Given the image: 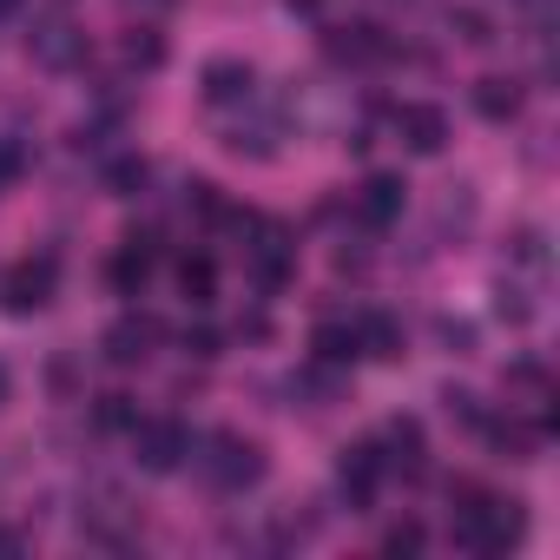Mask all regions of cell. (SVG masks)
Wrapping results in <instances>:
<instances>
[{"label": "cell", "mask_w": 560, "mask_h": 560, "mask_svg": "<svg viewBox=\"0 0 560 560\" xmlns=\"http://www.w3.org/2000/svg\"><path fill=\"white\" fill-rule=\"evenodd\" d=\"M521 501H494L481 488H462V508H455V547L468 553H508L521 540Z\"/></svg>", "instance_id": "1"}, {"label": "cell", "mask_w": 560, "mask_h": 560, "mask_svg": "<svg viewBox=\"0 0 560 560\" xmlns=\"http://www.w3.org/2000/svg\"><path fill=\"white\" fill-rule=\"evenodd\" d=\"M126 435H132V462H139L145 475H178L185 455H191V429H185L178 416H139Z\"/></svg>", "instance_id": "2"}, {"label": "cell", "mask_w": 560, "mask_h": 560, "mask_svg": "<svg viewBox=\"0 0 560 560\" xmlns=\"http://www.w3.org/2000/svg\"><path fill=\"white\" fill-rule=\"evenodd\" d=\"M198 475H205L211 488H224V494H244V488L264 481V448L244 442V435H211L205 455H198Z\"/></svg>", "instance_id": "3"}, {"label": "cell", "mask_w": 560, "mask_h": 560, "mask_svg": "<svg viewBox=\"0 0 560 560\" xmlns=\"http://www.w3.org/2000/svg\"><path fill=\"white\" fill-rule=\"evenodd\" d=\"M244 231H250V244H244V264H250V277L264 291H277L291 277V264H298V244H291V231L284 224H270V218H237Z\"/></svg>", "instance_id": "4"}, {"label": "cell", "mask_w": 560, "mask_h": 560, "mask_svg": "<svg viewBox=\"0 0 560 560\" xmlns=\"http://www.w3.org/2000/svg\"><path fill=\"white\" fill-rule=\"evenodd\" d=\"M54 291H60V257H21L14 270H8V311H21V317H34V311H47L54 304Z\"/></svg>", "instance_id": "5"}, {"label": "cell", "mask_w": 560, "mask_h": 560, "mask_svg": "<svg viewBox=\"0 0 560 560\" xmlns=\"http://www.w3.org/2000/svg\"><path fill=\"white\" fill-rule=\"evenodd\" d=\"M383 448L376 442H357V448H343V462H337V488H343V501L350 508H370L376 501V488H383Z\"/></svg>", "instance_id": "6"}, {"label": "cell", "mask_w": 560, "mask_h": 560, "mask_svg": "<svg viewBox=\"0 0 560 560\" xmlns=\"http://www.w3.org/2000/svg\"><path fill=\"white\" fill-rule=\"evenodd\" d=\"M27 54H34L40 67L67 73V67H80V60H86V34H80L73 21H40V27L27 34Z\"/></svg>", "instance_id": "7"}, {"label": "cell", "mask_w": 560, "mask_h": 560, "mask_svg": "<svg viewBox=\"0 0 560 560\" xmlns=\"http://www.w3.org/2000/svg\"><path fill=\"white\" fill-rule=\"evenodd\" d=\"M152 264H159V237H152V231H132V237L119 244V257L106 264L113 291H119V298H139V291H145V277H152Z\"/></svg>", "instance_id": "8"}, {"label": "cell", "mask_w": 560, "mask_h": 560, "mask_svg": "<svg viewBox=\"0 0 560 560\" xmlns=\"http://www.w3.org/2000/svg\"><path fill=\"white\" fill-rule=\"evenodd\" d=\"M324 54H330L337 67H376V60H389V40H383L370 21H350V27H330V34H324Z\"/></svg>", "instance_id": "9"}, {"label": "cell", "mask_w": 560, "mask_h": 560, "mask_svg": "<svg viewBox=\"0 0 560 560\" xmlns=\"http://www.w3.org/2000/svg\"><path fill=\"white\" fill-rule=\"evenodd\" d=\"M396 139L416 152V159H435L448 145V113L442 106H402L396 113Z\"/></svg>", "instance_id": "10"}, {"label": "cell", "mask_w": 560, "mask_h": 560, "mask_svg": "<svg viewBox=\"0 0 560 560\" xmlns=\"http://www.w3.org/2000/svg\"><path fill=\"white\" fill-rule=\"evenodd\" d=\"M402 198H409V185H402V178H389V172H376V178L357 191V218H363L370 231H389V224L402 218Z\"/></svg>", "instance_id": "11"}, {"label": "cell", "mask_w": 560, "mask_h": 560, "mask_svg": "<svg viewBox=\"0 0 560 560\" xmlns=\"http://www.w3.org/2000/svg\"><path fill=\"white\" fill-rule=\"evenodd\" d=\"M257 93V73L244 60H211L205 67V106H250Z\"/></svg>", "instance_id": "12"}, {"label": "cell", "mask_w": 560, "mask_h": 560, "mask_svg": "<svg viewBox=\"0 0 560 560\" xmlns=\"http://www.w3.org/2000/svg\"><path fill=\"white\" fill-rule=\"evenodd\" d=\"M159 337H165V330H159V317H145V311H139V317H119V324L106 330V357H113V363H145Z\"/></svg>", "instance_id": "13"}, {"label": "cell", "mask_w": 560, "mask_h": 560, "mask_svg": "<svg viewBox=\"0 0 560 560\" xmlns=\"http://www.w3.org/2000/svg\"><path fill=\"white\" fill-rule=\"evenodd\" d=\"M383 448H389V455H383V468H396V475H409V481L429 468V462H422L429 448H422V422H416V416H396V422L383 429Z\"/></svg>", "instance_id": "14"}, {"label": "cell", "mask_w": 560, "mask_h": 560, "mask_svg": "<svg viewBox=\"0 0 560 560\" xmlns=\"http://www.w3.org/2000/svg\"><path fill=\"white\" fill-rule=\"evenodd\" d=\"M311 350H317V363H324V370H343V363H357V357H363L357 324H317V330H311Z\"/></svg>", "instance_id": "15"}, {"label": "cell", "mask_w": 560, "mask_h": 560, "mask_svg": "<svg viewBox=\"0 0 560 560\" xmlns=\"http://www.w3.org/2000/svg\"><path fill=\"white\" fill-rule=\"evenodd\" d=\"M475 113L481 119H514L521 113V80H501V73H488V80H475Z\"/></svg>", "instance_id": "16"}, {"label": "cell", "mask_w": 560, "mask_h": 560, "mask_svg": "<svg viewBox=\"0 0 560 560\" xmlns=\"http://www.w3.org/2000/svg\"><path fill=\"white\" fill-rule=\"evenodd\" d=\"M475 429H481L501 455H514V462H527V455L540 448V429H527V422H514V416H508V422H501V416H481Z\"/></svg>", "instance_id": "17"}, {"label": "cell", "mask_w": 560, "mask_h": 560, "mask_svg": "<svg viewBox=\"0 0 560 560\" xmlns=\"http://www.w3.org/2000/svg\"><path fill=\"white\" fill-rule=\"evenodd\" d=\"M357 343H363V357H402V324L383 317V311H363L357 317Z\"/></svg>", "instance_id": "18"}, {"label": "cell", "mask_w": 560, "mask_h": 560, "mask_svg": "<svg viewBox=\"0 0 560 560\" xmlns=\"http://www.w3.org/2000/svg\"><path fill=\"white\" fill-rule=\"evenodd\" d=\"M178 291H185V304H211V298H218V264H211L205 250L178 257Z\"/></svg>", "instance_id": "19"}, {"label": "cell", "mask_w": 560, "mask_h": 560, "mask_svg": "<svg viewBox=\"0 0 560 560\" xmlns=\"http://www.w3.org/2000/svg\"><path fill=\"white\" fill-rule=\"evenodd\" d=\"M145 178H152V165H145L139 152H126V159H113V165H106V191H113V198H139V191H145Z\"/></svg>", "instance_id": "20"}, {"label": "cell", "mask_w": 560, "mask_h": 560, "mask_svg": "<svg viewBox=\"0 0 560 560\" xmlns=\"http://www.w3.org/2000/svg\"><path fill=\"white\" fill-rule=\"evenodd\" d=\"M93 422H100V429H132V422H139V409H132V396H100Z\"/></svg>", "instance_id": "21"}, {"label": "cell", "mask_w": 560, "mask_h": 560, "mask_svg": "<svg viewBox=\"0 0 560 560\" xmlns=\"http://www.w3.org/2000/svg\"><path fill=\"white\" fill-rule=\"evenodd\" d=\"M383 553H422V521H396L383 534Z\"/></svg>", "instance_id": "22"}, {"label": "cell", "mask_w": 560, "mask_h": 560, "mask_svg": "<svg viewBox=\"0 0 560 560\" xmlns=\"http://www.w3.org/2000/svg\"><path fill=\"white\" fill-rule=\"evenodd\" d=\"M126 60H132V67H159V60H165V40H159V34H132V40H126Z\"/></svg>", "instance_id": "23"}, {"label": "cell", "mask_w": 560, "mask_h": 560, "mask_svg": "<svg viewBox=\"0 0 560 560\" xmlns=\"http://www.w3.org/2000/svg\"><path fill=\"white\" fill-rule=\"evenodd\" d=\"M185 350H191V357H218V330H205V324L185 330Z\"/></svg>", "instance_id": "24"}, {"label": "cell", "mask_w": 560, "mask_h": 560, "mask_svg": "<svg viewBox=\"0 0 560 560\" xmlns=\"http://www.w3.org/2000/svg\"><path fill=\"white\" fill-rule=\"evenodd\" d=\"M455 27H462V40H494V34H488V21H481V14H462V21H455Z\"/></svg>", "instance_id": "25"}, {"label": "cell", "mask_w": 560, "mask_h": 560, "mask_svg": "<svg viewBox=\"0 0 560 560\" xmlns=\"http://www.w3.org/2000/svg\"><path fill=\"white\" fill-rule=\"evenodd\" d=\"M21 172V145H0V185H8Z\"/></svg>", "instance_id": "26"}, {"label": "cell", "mask_w": 560, "mask_h": 560, "mask_svg": "<svg viewBox=\"0 0 560 560\" xmlns=\"http://www.w3.org/2000/svg\"><path fill=\"white\" fill-rule=\"evenodd\" d=\"M14 8H21V0H0V21H8V14H14Z\"/></svg>", "instance_id": "27"}, {"label": "cell", "mask_w": 560, "mask_h": 560, "mask_svg": "<svg viewBox=\"0 0 560 560\" xmlns=\"http://www.w3.org/2000/svg\"><path fill=\"white\" fill-rule=\"evenodd\" d=\"M0 402H8V370H0Z\"/></svg>", "instance_id": "28"}]
</instances>
